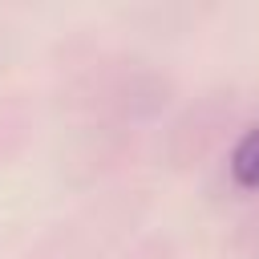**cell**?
<instances>
[{"instance_id":"1","label":"cell","mask_w":259,"mask_h":259,"mask_svg":"<svg viewBox=\"0 0 259 259\" xmlns=\"http://www.w3.org/2000/svg\"><path fill=\"white\" fill-rule=\"evenodd\" d=\"M227 166H231V178H235L239 186L259 190V125H251V130L235 142Z\"/></svg>"}]
</instances>
